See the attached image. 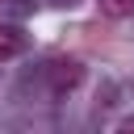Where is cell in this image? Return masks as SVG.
Returning a JSON list of instances; mask_svg holds the SVG:
<instances>
[{
  "label": "cell",
  "instance_id": "1",
  "mask_svg": "<svg viewBox=\"0 0 134 134\" xmlns=\"http://www.w3.org/2000/svg\"><path fill=\"white\" fill-rule=\"evenodd\" d=\"M21 46H25V42H21V34H17V29H8V25H0V59H17V54H21Z\"/></svg>",
  "mask_w": 134,
  "mask_h": 134
},
{
  "label": "cell",
  "instance_id": "2",
  "mask_svg": "<svg viewBox=\"0 0 134 134\" xmlns=\"http://www.w3.org/2000/svg\"><path fill=\"white\" fill-rule=\"evenodd\" d=\"M54 80H59V88H71L80 80V63H54Z\"/></svg>",
  "mask_w": 134,
  "mask_h": 134
},
{
  "label": "cell",
  "instance_id": "3",
  "mask_svg": "<svg viewBox=\"0 0 134 134\" xmlns=\"http://www.w3.org/2000/svg\"><path fill=\"white\" fill-rule=\"evenodd\" d=\"M96 4H100L105 17H126V13H134V0H96Z\"/></svg>",
  "mask_w": 134,
  "mask_h": 134
},
{
  "label": "cell",
  "instance_id": "4",
  "mask_svg": "<svg viewBox=\"0 0 134 134\" xmlns=\"http://www.w3.org/2000/svg\"><path fill=\"white\" fill-rule=\"evenodd\" d=\"M117 130H134V117H126V121H117Z\"/></svg>",
  "mask_w": 134,
  "mask_h": 134
}]
</instances>
